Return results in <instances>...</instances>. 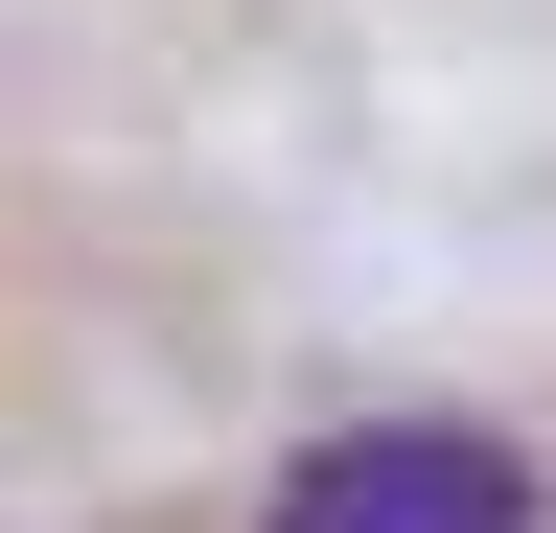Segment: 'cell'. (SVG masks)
Listing matches in <instances>:
<instances>
[{"instance_id":"6da1fadb","label":"cell","mask_w":556,"mask_h":533,"mask_svg":"<svg viewBox=\"0 0 556 533\" xmlns=\"http://www.w3.org/2000/svg\"><path fill=\"white\" fill-rule=\"evenodd\" d=\"M278 533H533V464L486 418H348L278 464Z\"/></svg>"}]
</instances>
